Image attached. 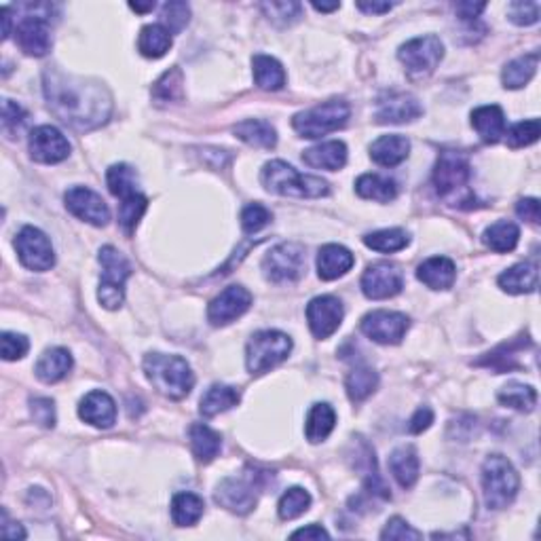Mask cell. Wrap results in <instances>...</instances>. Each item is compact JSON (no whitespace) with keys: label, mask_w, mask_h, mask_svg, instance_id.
<instances>
[{"label":"cell","mask_w":541,"mask_h":541,"mask_svg":"<svg viewBox=\"0 0 541 541\" xmlns=\"http://www.w3.org/2000/svg\"><path fill=\"white\" fill-rule=\"evenodd\" d=\"M273 220V214L266 209L263 203H249V206L243 207L241 212V229L248 235H254V232L263 231L265 226H269Z\"/></svg>","instance_id":"cell-49"},{"label":"cell","mask_w":541,"mask_h":541,"mask_svg":"<svg viewBox=\"0 0 541 541\" xmlns=\"http://www.w3.org/2000/svg\"><path fill=\"white\" fill-rule=\"evenodd\" d=\"M189 440L193 455L199 459L201 463H209L218 457L220 449H223V438L206 423H193L189 429Z\"/></svg>","instance_id":"cell-33"},{"label":"cell","mask_w":541,"mask_h":541,"mask_svg":"<svg viewBox=\"0 0 541 541\" xmlns=\"http://www.w3.org/2000/svg\"><path fill=\"white\" fill-rule=\"evenodd\" d=\"M147 207H148V199L142 193H136L127 197V199H121L119 224L121 229L125 231V235H133V231H136L139 220H142Z\"/></svg>","instance_id":"cell-47"},{"label":"cell","mask_w":541,"mask_h":541,"mask_svg":"<svg viewBox=\"0 0 541 541\" xmlns=\"http://www.w3.org/2000/svg\"><path fill=\"white\" fill-rule=\"evenodd\" d=\"M241 393L231 385H212L206 393L201 395L199 412L206 418H212L220 415V412L231 410L232 406L240 404Z\"/></svg>","instance_id":"cell-34"},{"label":"cell","mask_w":541,"mask_h":541,"mask_svg":"<svg viewBox=\"0 0 541 541\" xmlns=\"http://www.w3.org/2000/svg\"><path fill=\"white\" fill-rule=\"evenodd\" d=\"M216 502L223 508L235 511V514H249L258 502L254 480L248 478H224L216 488Z\"/></svg>","instance_id":"cell-19"},{"label":"cell","mask_w":541,"mask_h":541,"mask_svg":"<svg viewBox=\"0 0 541 541\" xmlns=\"http://www.w3.org/2000/svg\"><path fill=\"white\" fill-rule=\"evenodd\" d=\"M404 275L398 266L392 263H375L364 271L362 292L370 300L393 299L402 292Z\"/></svg>","instance_id":"cell-14"},{"label":"cell","mask_w":541,"mask_h":541,"mask_svg":"<svg viewBox=\"0 0 541 541\" xmlns=\"http://www.w3.org/2000/svg\"><path fill=\"white\" fill-rule=\"evenodd\" d=\"M63 201H66L68 212L83 220V223H89L93 226L108 224L110 209L106 201L97 193H93L91 189H87V186H72V189L63 195Z\"/></svg>","instance_id":"cell-17"},{"label":"cell","mask_w":541,"mask_h":541,"mask_svg":"<svg viewBox=\"0 0 541 541\" xmlns=\"http://www.w3.org/2000/svg\"><path fill=\"white\" fill-rule=\"evenodd\" d=\"M32 418L40 427H54L55 426V404L49 398H32L30 400Z\"/></svg>","instance_id":"cell-55"},{"label":"cell","mask_w":541,"mask_h":541,"mask_svg":"<svg viewBox=\"0 0 541 541\" xmlns=\"http://www.w3.org/2000/svg\"><path fill=\"white\" fill-rule=\"evenodd\" d=\"M106 182L110 193L119 197V199H127V197L139 193L138 173L131 165H127V163H119V165L110 167L106 173Z\"/></svg>","instance_id":"cell-43"},{"label":"cell","mask_w":541,"mask_h":541,"mask_svg":"<svg viewBox=\"0 0 541 541\" xmlns=\"http://www.w3.org/2000/svg\"><path fill=\"white\" fill-rule=\"evenodd\" d=\"M418 282L432 290H449L457 279V266L446 256H434L417 269Z\"/></svg>","instance_id":"cell-25"},{"label":"cell","mask_w":541,"mask_h":541,"mask_svg":"<svg viewBox=\"0 0 541 541\" xmlns=\"http://www.w3.org/2000/svg\"><path fill=\"white\" fill-rule=\"evenodd\" d=\"M302 161H305L309 167H316V170L336 172L341 170V167H345L347 147L345 142H341V139L322 142L317 144V147L307 148L305 153H302Z\"/></svg>","instance_id":"cell-26"},{"label":"cell","mask_w":541,"mask_h":541,"mask_svg":"<svg viewBox=\"0 0 541 541\" xmlns=\"http://www.w3.org/2000/svg\"><path fill=\"white\" fill-rule=\"evenodd\" d=\"M172 46V34L167 28H163V23H148L139 30L138 37V49L139 54L148 60H159L170 51Z\"/></svg>","instance_id":"cell-35"},{"label":"cell","mask_w":541,"mask_h":541,"mask_svg":"<svg viewBox=\"0 0 541 541\" xmlns=\"http://www.w3.org/2000/svg\"><path fill=\"white\" fill-rule=\"evenodd\" d=\"M485 9H486L485 3H457L455 4L457 15L461 17L463 21H474Z\"/></svg>","instance_id":"cell-59"},{"label":"cell","mask_w":541,"mask_h":541,"mask_svg":"<svg viewBox=\"0 0 541 541\" xmlns=\"http://www.w3.org/2000/svg\"><path fill=\"white\" fill-rule=\"evenodd\" d=\"M389 469H392V476L402 488L415 486V482L418 480V455L415 446H398L389 455Z\"/></svg>","instance_id":"cell-31"},{"label":"cell","mask_w":541,"mask_h":541,"mask_svg":"<svg viewBox=\"0 0 541 541\" xmlns=\"http://www.w3.org/2000/svg\"><path fill=\"white\" fill-rule=\"evenodd\" d=\"M516 214L519 218L531 224H539V201L537 199H520L516 203Z\"/></svg>","instance_id":"cell-58"},{"label":"cell","mask_w":541,"mask_h":541,"mask_svg":"<svg viewBox=\"0 0 541 541\" xmlns=\"http://www.w3.org/2000/svg\"><path fill=\"white\" fill-rule=\"evenodd\" d=\"M260 9L265 11V15L271 21L279 23V26H290V23L299 21L302 15L300 3H265L260 4Z\"/></svg>","instance_id":"cell-50"},{"label":"cell","mask_w":541,"mask_h":541,"mask_svg":"<svg viewBox=\"0 0 541 541\" xmlns=\"http://www.w3.org/2000/svg\"><path fill=\"white\" fill-rule=\"evenodd\" d=\"M30 349V342L23 334L17 333H3L0 336V351H3V358L7 362H15V359H21Z\"/></svg>","instance_id":"cell-53"},{"label":"cell","mask_w":541,"mask_h":541,"mask_svg":"<svg viewBox=\"0 0 541 541\" xmlns=\"http://www.w3.org/2000/svg\"><path fill=\"white\" fill-rule=\"evenodd\" d=\"M292 351V339L279 330H260L249 339L246 347V366L249 375H265Z\"/></svg>","instance_id":"cell-7"},{"label":"cell","mask_w":541,"mask_h":541,"mask_svg":"<svg viewBox=\"0 0 541 541\" xmlns=\"http://www.w3.org/2000/svg\"><path fill=\"white\" fill-rule=\"evenodd\" d=\"M421 537L423 535L418 533L417 528H412L404 519H400V516L389 519L385 528L381 531V539H421Z\"/></svg>","instance_id":"cell-56"},{"label":"cell","mask_w":541,"mask_h":541,"mask_svg":"<svg viewBox=\"0 0 541 541\" xmlns=\"http://www.w3.org/2000/svg\"><path fill=\"white\" fill-rule=\"evenodd\" d=\"M309 505H311V495L305 491V488L300 486L288 488V491L282 495V499H279V505H277L279 519L282 520L299 519V516H302L307 510H309Z\"/></svg>","instance_id":"cell-46"},{"label":"cell","mask_w":541,"mask_h":541,"mask_svg":"<svg viewBox=\"0 0 541 541\" xmlns=\"http://www.w3.org/2000/svg\"><path fill=\"white\" fill-rule=\"evenodd\" d=\"M353 265H356L353 254L345 246H339V243H328L317 254V275L324 282L342 277L345 273L351 271Z\"/></svg>","instance_id":"cell-23"},{"label":"cell","mask_w":541,"mask_h":541,"mask_svg":"<svg viewBox=\"0 0 541 541\" xmlns=\"http://www.w3.org/2000/svg\"><path fill=\"white\" fill-rule=\"evenodd\" d=\"M342 317H345V309L336 296H317L307 305V322L313 336L319 341L333 336L341 328Z\"/></svg>","instance_id":"cell-16"},{"label":"cell","mask_w":541,"mask_h":541,"mask_svg":"<svg viewBox=\"0 0 541 541\" xmlns=\"http://www.w3.org/2000/svg\"><path fill=\"white\" fill-rule=\"evenodd\" d=\"M537 63H539L537 51L511 60L508 66L503 68V74H502L505 89H522V87L535 77V72H537Z\"/></svg>","instance_id":"cell-38"},{"label":"cell","mask_w":541,"mask_h":541,"mask_svg":"<svg viewBox=\"0 0 541 541\" xmlns=\"http://www.w3.org/2000/svg\"><path fill=\"white\" fill-rule=\"evenodd\" d=\"M398 57L406 66V72H409L410 77L423 79L429 77L435 66L442 62V57H444V45H442V40L434 37V34H429V37H418L400 46Z\"/></svg>","instance_id":"cell-10"},{"label":"cell","mask_w":541,"mask_h":541,"mask_svg":"<svg viewBox=\"0 0 541 541\" xmlns=\"http://www.w3.org/2000/svg\"><path fill=\"white\" fill-rule=\"evenodd\" d=\"M252 305V294L243 286H229L209 302L207 319L212 325H226L241 317Z\"/></svg>","instance_id":"cell-18"},{"label":"cell","mask_w":541,"mask_h":541,"mask_svg":"<svg viewBox=\"0 0 541 541\" xmlns=\"http://www.w3.org/2000/svg\"><path fill=\"white\" fill-rule=\"evenodd\" d=\"M409 325L410 319L406 317L404 313L381 309L364 316L359 328H362V333L368 336L370 341L379 342V345H398L406 336Z\"/></svg>","instance_id":"cell-13"},{"label":"cell","mask_w":541,"mask_h":541,"mask_svg":"<svg viewBox=\"0 0 541 541\" xmlns=\"http://www.w3.org/2000/svg\"><path fill=\"white\" fill-rule=\"evenodd\" d=\"M232 133L252 148L271 150L277 147V131L269 121H260V119L241 121V123L232 127Z\"/></svg>","instance_id":"cell-30"},{"label":"cell","mask_w":541,"mask_h":541,"mask_svg":"<svg viewBox=\"0 0 541 541\" xmlns=\"http://www.w3.org/2000/svg\"><path fill=\"white\" fill-rule=\"evenodd\" d=\"M3 21H4L3 38L7 40L11 37V9L9 7H3Z\"/></svg>","instance_id":"cell-62"},{"label":"cell","mask_w":541,"mask_h":541,"mask_svg":"<svg viewBox=\"0 0 541 541\" xmlns=\"http://www.w3.org/2000/svg\"><path fill=\"white\" fill-rule=\"evenodd\" d=\"M163 28H167L170 34H180L190 20V9L186 3H167L161 11Z\"/></svg>","instance_id":"cell-51"},{"label":"cell","mask_w":541,"mask_h":541,"mask_svg":"<svg viewBox=\"0 0 541 541\" xmlns=\"http://www.w3.org/2000/svg\"><path fill=\"white\" fill-rule=\"evenodd\" d=\"M46 104L62 123L77 131H91L104 125L113 113V97L97 80L46 68L43 74Z\"/></svg>","instance_id":"cell-1"},{"label":"cell","mask_w":541,"mask_h":541,"mask_svg":"<svg viewBox=\"0 0 541 541\" xmlns=\"http://www.w3.org/2000/svg\"><path fill=\"white\" fill-rule=\"evenodd\" d=\"M520 240V229L510 220H499V223L491 224L482 235V241H485L486 248H491L493 252L497 254H508L519 246Z\"/></svg>","instance_id":"cell-39"},{"label":"cell","mask_w":541,"mask_h":541,"mask_svg":"<svg viewBox=\"0 0 541 541\" xmlns=\"http://www.w3.org/2000/svg\"><path fill=\"white\" fill-rule=\"evenodd\" d=\"M533 347V341L528 339L527 334H520L516 336V339H511L508 342H502L497 349H493L491 353H486L485 358L478 359L476 362V366H486V368L495 370L497 375L499 372H508V370H514V368H520V353H525L527 349Z\"/></svg>","instance_id":"cell-22"},{"label":"cell","mask_w":541,"mask_h":541,"mask_svg":"<svg viewBox=\"0 0 541 541\" xmlns=\"http://www.w3.org/2000/svg\"><path fill=\"white\" fill-rule=\"evenodd\" d=\"M144 372L156 392L170 400H182L195 385V375L189 362L180 356L148 353L144 358Z\"/></svg>","instance_id":"cell-3"},{"label":"cell","mask_w":541,"mask_h":541,"mask_svg":"<svg viewBox=\"0 0 541 541\" xmlns=\"http://www.w3.org/2000/svg\"><path fill=\"white\" fill-rule=\"evenodd\" d=\"M15 252L20 263L30 271H49L55 265V252L49 237L37 226H23L15 237Z\"/></svg>","instance_id":"cell-11"},{"label":"cell","mask_w":541,"mask_h":541,"mask_svg":"<svg viewBox=\"0 0 541 541\" xmlns=\"http://www.w3.org/2000/svg\"><path fill=\"white\" fill-rule=\"evenodd\" d=\"M539 265L519 263L499 275V288L508 294H528L537 290Z\"/></svg>","instance_id":"cell-29"},{"label":"cell","mask_w":541,"mask_h":541,"mask_svg":"<svg viewBox=\"0 0 541 541\" xmlns=\"http://www.w3.org/2000/svg\"><path fill=\"white\" fill-rule=\"evenodd\" d=\"M356 193L362 199L389 203L398 197V184H395V180L379 176V173H364V176L358 178Z\"/></svg>","instance_id":"cell-36"},{"label":"cell","mask_w":541,"mask_h":541,"mask_svg":"<svg viewBox=\"0 0 541 541\" xmlns=\"http://www.w3.org/2000/svg\"><path fill=\"white\" fill-rule=\"evenodd\" d=\"M130 7L133 11H138V13H147V11H153L155 9V3H148V4H138V3H131Z\"/></svg>","instance_id":"cell-64"},{"label":"cell","mask_w":541,"mask_h":541,"mask_svg":"<svg viewBox=\"0 0 541 541\" xmlns=\"http://www.w3.org/2000/svg\"><path fill=\"white\" fill-rule=\"evenodd\" d=\"M364 243L375 252H383V254H393L404 249L410 243L409 232L402 229H383L376 232H368L364 237Z\"/></svg>","instance_id":"cell-44"},{"label":"cell","mask_w":541,"mask_h":541,"mask_svg":"<svg viewBox=\"0 0 541 541\" xmlns=\"http://www.w3.org/2000/svg\"><path fill=\"white\" fill-rule=\"evenodd\" d=\"M434 189L440 199L459 209L478 206L472 189V165L459 150H442L434 167Z\"/></svg>","instance_id":"cell-2"},{"label":"cell","mask_w":541,"mask_h":541,"mask_svg":"<svg viewBox=\"0 0 541 541\" xmlns=\"http://www.w3.org/2000/svg\"><path fill=\"white\" fill-rule=\"evenodd\" d=\"M349 114H351V108H349L347 102L330 100L296 114L292 119V127L300 138L317 139L342 130L347 125Z\"/></svg>","instance_id":"cell-6"},{"label":"cell","mask_w":541,"mask_h":541,"mask_svg":"<svg viewBox=\"0 0 541 541\" xmlns=\"http://www.w3.org/2000/svg\"><path fill=\"white\" fill-rule=\"evenodd\" d=\"M265 189L269 193L282 197H299V199H317L330 193V186L325 180L309 173L296 172L286 161H271L263 167L260 173Z\"/></svg>","instance_id":"cell-4"},{"label":"cell","mask_w":541,"mask_h":541,"mask_svg":"<svg viewBox=\"0 0 541 541\" xmlns=\"http://www.w3.org/2000/svg\"><path fill=\"white\" fill-rule=\"evenodd\" d=\"M520 478L508 457L491 455L482 463V491L488 510H503L519 495Z\"/></svg>","instance_id":"cell-5"},{"label":"cell","mask_w":541,"mask_h":541,"mask_svg":"<svg viewBox=\"0 0 541 541\" xmlns=\"http://www.w3.org/2000/svg\"><path fill=\"white\" fill-rule=\"evenodd\" d=\"M334 426H336V415L333 406L325 402L313 404L309 415H307V426H305L307 440H309L311 444H319V442H324L330 434H333Z\"/></svg>","instance_id":"cell-37"},{"label":"cell","mask_w":541,"mask_h":541,"mask_svg":"<svg viewBox=\"0 0 541 541\" xmlns=\"http://www.w3.org/2000/svg\"><path fill=\"white\" fill-rule=\"evenodd\" d=\"M206 503L195 493H178L172 502V519L178 527H193L199 522Z\"/></svg>","instance_id":"cell-40"},{"label":"cell","mask_w":541,"mask_h":541,"mask_svg":"<svg viewBox=\"0 0 541 541\" xmlns=\"http://www.w3.org/2000/svg\"><path fill=\"white\" fill-rule=\"evenodd\" d=\"M28 148H30L32 159L37 163H45V165H55V163L66 161L70 155V142L54 125H40L37 130H32Z\"/></svg>","instance_id":"cell-15"},{"label":"cell","mask_w":541,"mask_h":541,"mask_svg":"<svg viewBox=\"0 0 541 541\" xmlns=\"http://www.w3.org/2000/svg\"><path fill=\"white\" fill-rule=\"evenodd\" d=\"M330 535L322 525H309L292 533V539H328Z\"/></svg>","instance_id":"cell-60"},{"label":"cell","mask_w":541,"mask_h":541,"mask_svg":"<svg viewBox=\"0 0 541 541\" xmlns=\"http://www.w3.org/2000/svg\"><path fill=\"white\" fill-rule=\"evenodd\" d=\"M341 4L339 3H333V4H325V3H313V9L319 11V13H330V11H336L339 9Z\"/></svg>","instance_id":"cell-63"},{"label":"cell","mask_w":541,"mask_h":541,"mask_svg":"<svg viewBox=\"0 0 541 541\" xmlns=\"http://www.w3.org/2000/svg\"><path fill=\"white\" fill-rule=\"evenodd\" d=\"M421 113L423 108L417 97L409 96V93H389V96H383L379 104H376L375 116L379 123L400 125L418 119Z\"/></svg>","instance_id":"cell-20"},{"label":"cell","mask_w":541,"mask_h":541,"mask_svg":"<svg viewBox=\"0 0 541 541\" xmlns=\"http://www.w3.org/2000/svg\"><path fill=\"white\" fill-rule=\"evenodd\" d=\"M79 417L93 427H100V429L113 427L116 421L114 400L110 398L106 392H102V389L89 392L83 400H80Z\"/></svg>","instance_id":"cell-21"},{"label":"cell","mask_w":541,"mask_h":541,"mask_svg":"<svg viewBox=\"0 0 541 541\" xmlns=\"http://www.w3.org/2000/svg\"><path fill=\"white\" fill-rule=\"evenodd\" d=\"M263 271L273 283H292L307 271V254L300 243H279L265 256Z\"/></svg>","instance_id":"cell-9"},{"label":"cell","mask_w":541,"mask_h":541,"mask_svg":"<svg viewBox=\"0 0 541 541\" xmlns=\"http://www.w3.org/2000/svg\"><path fill=\"white\" fill-rule=\"evenodd\" d=\"M472 127L478 133L482 142L497 144L505 136V114L502 106L491 104V106H480L472 113Z\"/></svg>","instance_id":"cell-27"},{"label":"cell","mask_w":541,"mask_h":541,"mask_svg":"<svg viewBox=\"0 0 541 541\" xmlns=\"http://www.w3.org/2000/svg\"><path fill=\"white\" fill-rule=\"evenodd\" d=\"M508 133V147L510 148H525L531 147L539 139L541 133V123L539 119H528V121H520V123H516L511 127Z\"/></svg>","instance_id":"cell-48"},{"label":"cell","mask_w":541,"mask_h":541,"mask_svg":"<svg viewBox=\"0 0 541 541\" xmlns=\"http://www.w3.org/2000/svg\"><path fill=\"white\" fill-rule=\"evenodd\" d=\"M356 7L368 15H383V13H389V11L393 9V4L392 3H358Z\"/></svg>","instance_id":"cell-61"},{"label":"cell","mask_w":541,"mask_h":541,"mask_svg":"<svg viewBox=\"0 0 541 541\" xmlns=\"http://www.w3.org/2000/svg\"><path fill=\"white\" fill-rule=\"evenodd\" d=\"M410 155V139L400 133H389V136H381L376 142H372L370 156L376 165L381 167H395L404 163Z\"/></svg>","instance_id":"cell-24"},{"label":"cell","mask_w":541,"mask_h":541,"mask_svg":"<svg viewBox=\"0 0 541 541\" xmlns=\"http://www.w3.org/2000/svg\"><path fill=\"white\" fill-rule=\"evenodd\" d=\"M432 423H434V410L429 409V406H421V409L412 415L409 429H410V434H423L426 429L432 427Z\"/></svg>","instance_id":"cell-57"},{"label":"cell","mask_w":541,"mask_h":541,"mask_svg":"<svg viewBox=\"0 0 541 541\" xmlns=\"http://www.w3.org/2000/svg\"><path fill=\"white\" fill-rule=\"evenodd\" d=\"M508 17L516 26H533V23L539 21V3H535V0L511 3L508 7Z\"/></svg>","instance_id":"cell-54"},{"label":"cell","mask_w":541,"mask_h":541,"mask_svg":"<svg viewBox=\"0 0 541 541\" xmlns=\"http://www.w3.org/2000/svg\"><path fill=\"white\" fill-rule=\"evenodd\" d=\"M345 387L351 402H364V400L375 393V389L379 387V375L368 368V366H356V368L347 375Z\"/></svg>","instance_id":"cell-41"},{"label":"cell","mask_w":541,"mask_h":541,"mask_svg":"<svg viewBox=\"0 0 541 541\" xmlns=\"http://www.w3.org/2000/svg\"><path fill=\"white\" fill-rule=\"evenodd\" d=\"M26 11L28 15H23L15 28V40L26 55L43 57L51 49L49 17L37 13L34 4H26Z\"/></svg>","instance_id":"cell-12"},{"label":"cell","mask_w":541,"mask_h":541,"mask_svg":"<svg viewBox=\"0 0 541 541\" xmlns=\"http://www.w3.org/2000/svg\"><path fill=\"white\" fill-rule=\"evenodd\" d=\"M28 121V113L23 110L20 104L13 100H4L3 102V131L7 133V136H15V133H20V130L23 125H26Z\"/></svg>","instance_id":"cell-52"},{"label":"cell","mask_w":541,"mask_h":541,"mask_svg":"<svg viewBox=\"0 0 541 541\" xmlns=\"http://www.w3.org/2000/svg\"><path fill=\"white\" fill-rule=\"evenodd\" d=\"M497 400L508 409L520 410V412H531L537 404V392L531 385H525V383H516L511 381L508 385L499 389Z\"/></svg>","instance_id":"cell-42"},{"label":"cell","mask_w":541,"mask_h":541,"mask_svg":"<svg viewBox=\"0 0 541 541\" xmlns=\"http://www.w3.org/2000/svg\"><path fill=\"white\" fill-rule=\"evenodd\" d=\"M184 96V79L182 70L172 68L156 80L153 87V97L156 104H172L182 100Z\"/></svg>","instance_id":"cell-45"},{"label":"cell","mask_w":541,"mask_h":541,"mask_svg":"<svg viewBox=\"0 0 541 541\" xmlns=\"http://www.w3.org/2000/svg\"><path fill=\"white\" fill-rule=\"evenodd\" d=\"M100 265H102V277H100V290H97V300L102 307L114 311L123 305L125 300V282L131 275V265L119 249L113 246H104L100 249Z\"/></svg>","instance_id":"cell-8"},{"label":"cell","mask_w":541,"mask_h":541,"mask_svg":"<svg viewBox=\"0 0 541 541\" xmlns=\"http://www.w3.org/2000/svg\"><path fill=\"white\" fill-rule=\"evenodd\" d=\"M252 72L256 87L263 91H279L286 85V70L271 55H254Z\"/></svg>","instance_id":"cell-32"},{"label":"cell","mask_w":541,"mask_h":541,"mask_svg":"<svg viewBox=\"0 0 541 541\" xmlns=\"http://www.w3.org/2000/svg\"><path fill=\"white\" fill-rule=\"evenodd\" d=\"M70 370H72V356L63 347L46 349L37 362V368H34L38 381L46 383V385H54V383L66 379Z\"/></svg>","instance_id":"cell-28"}]
</instances>
